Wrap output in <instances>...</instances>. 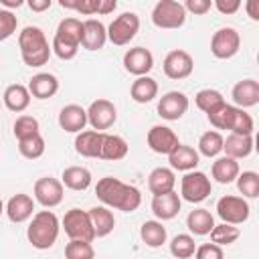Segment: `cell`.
<instances>
[{
  "label": "cell",
  "mask_w": 259,
  "mask_h": 259,
  "mask_svg": "<svg viewBox=\"0 0 259 259\" xmlns=\"http://www.w3.org/2000/svg\"><path fill=\"white\" fill-rule=\"evenodd\" d=\"M95 194L103 202V206L117 208L123 212H134L142 204V192L136 186L125 184L113 176H105V178L97 180Z\"/></svg>",
  "instance_id": "cell-1"
},
{
  "label": "cell",
  "mask_w": 259,
  "mask_h": 259,
  "mask_svg": "<svg viewBox=\"0 0 259 259\" xmlns=\"http://www.w3.org/2000/svg\"><path fill=\"white\" fill-rule=\"evenodd\" d=\"M18 49L20 57L26 67H42L51 59V47L49 40L38 26H24L18 34Z\"/></svg>",
  "instance_id": "cell-2"
},
{
  "label": "cell",
  "mask_w": 259,
  "mask_h": 259,
  "mask_svg": "<svg viewBox=\"0 0 259 259\" xmlns=\"http://www.w3.org/2000/svg\"><path fill=\"white\" fill-rule=\"evenodd\" d=\"M81 38H83V22L79 18H75V16H67L57 26V32L53 36L51 51L61 61H71L79 53Z\"/></svg>",
  "instance_id": "cell-3"
},
{
  "label": "cell",
  "mask_w": 259,
  "mask_h": 259,
  "mask_svg": "<svg viewBox=\"0 0 259 259\" xmlns=\"http://www.w3.org/2000/svg\"><path fill=\"white\" fill-rule=\"evenodd\" d=\"M59 231H61V223L57 214L53 210H38L32 214V221L26 229V237L34 249L45 251L57 243Z\"/></svg>",
  "instance_id": "cell-4"
},
{
  "label": "cell",
  "mask_w": 259,
  "mask_h": 259,
  "mask_svg": "<svg viewBox=\"0 0 259 259\" xmlns=\"http://www.w3.org/2000/svg\"><path fill=\"white\" fill-rule=\"evenodd\" d=\"M152 22L158 28L164 30H174L184 26L186 22V10L182 6V2L176 0H160L154 10H152Z\"/></svg>",
  "instance_id": "cell-5"
},
{
  "label": "cell",
  "mask_w": 259,
  "mask_h": 259,
  "mask_svg": "<svg viewBox=\"0 0 259 259\" xmlns=\"http://www.w3.org/2000/svg\"><path fill=\"white\" fill-rule=\"evenodd\" d=\"M210 192H212L210 178L200 170H190L180 180V196L186 202H192V204L202 202L208 198Z\"/></svg>",
  "instance_id": "cell-6"
},
{
  "label": "cell",
  "mask_w": 259,
  "mask_h": 259,
  "mask_svg": "<svg viewBox=\"0 0 259 259\" xmlns=\"http://www.w3.org/2000/svg\"><path fill=\"white\" fill-rule=\"evenodd\" d=\"M63 229L71 241H87L91 243L95 239V231L91 225V219L87 210L81 208H71L63 217Z\"/></svg>",
  "instance_id": "cell-7"
},
{
  "label": "cell",
  "mask_w": 259,
  "mask_h": 259,
  "mask_svg": "<svg viewBox=\"0 0 259 259\" xmlns=\"http://www.w3.org/2000/svg\"><path fill=\"white\" fill-rule=\"evenodd\" d=\"M138 30H140V16L136 12H121L107 26V40H111L115 47H123L138 34Z\"/></svg>",
  "instance_id": "cell-8"
},
{
  "label": "cell",
  "mask_w": 259,
  "mask_h": 259,
  "mask_svg": "<svg viewBox=\"0 0 259 259\" xmlns=\"http://www.w3.org/2000/svg\"><path fill=\"white\" fill-rule=\"evenodd\" d=\"M217 214L221 217L223 223L237 227V225H243L249 219L251 206H249V202L243 196L227 194V196L219 198V202H217Z\"/></svg>",
  "instance_id": "cell-9"
},
{
  "label": "cell",
  "mask_w": 259,
  "mask_h": 259,
  "mask_svg": "<svg viewBox=\"0 0 259 259\" xmlns=\"http://www.w3.org/2000/svg\"><path fill=\"white\" fill-rule=\"evenodd\" d=\"M241 47V34L233 26L219 28L210 38V53L217 59H231L239 53Z\"/></svg>",
  "instance_id": "cell-10"
},
{
  "label": "cell",
  "mask_w": 259,
  "mask_h": 259,
  "mask_svg": "<svg viewBox=\"0 0 259 259\" xmlns=\"http://www.w3.org/2000/svg\"><path fill=\"white\" fill-rule=\"evenodd\" d=\"M85 111H87V123L95 132L109 130L117 119V109H115L113 101H109V99H95V101H91L89 109H85Z\"/></svg>",
  "instance_id": "cell-11"
},
{
  "label": "cell",
  "mask_w": 259,
  "mask_h": 259,
  "mask_svg": "<svg viewBox=\"0 0 259 259\" xmlns=\"http://www.w3.org/2000/svg\"><path fill=\"white\" fill-rule=\"evenodd\" d=\"M65 190H63V182L51 176H42L34 182V200L40 202L45 208H55L63 202Z\"/></svg>",
  "instance_id": "cell-12"
},
{
  "label": "cell",
  "mask_w": 259,
  "mask_h": 259,
  "mask_svg": "<svg viewBox=\"0 0 259 259\" xmlns=\"http://www.w3.org/2000/svg\"><path fill=\"white\" fill-rule=\"evenodd\" d=\"M162 69H164V75H166L168 79L180 81V79H186V77L192 73L194 61H192V57H190L186 51L174 49V51H170V53L164 57Z\"/></svg>",
  "instance_id": "cell-13"
},
{
  "label": "cell",
  "mask_w": 259,
  "mask_h": 259,
  "mask_svg": "<svg viewBox=\"0 0 259 259\" xmlns=\"http://www.w3.org/2000/svg\"><path fill=\"white\" fill-rule=\"evenodd\" d=\"M188 109V97L182 91H168L158 101V115L168 121L180 119Z\"/></svg>",
  "instance_id": "cell-14"
},
{
  "label": "cell",
  "mask_w": 259,
  "mask_h": 259,
  "mask_svg": "<svg viewBox=\"0 0 259 259\" xmlns=\"http://www.w3.org/2000/svg\"><path fill=\"white\" fill-rule=\"evenodd\" d=\"M146 140H148V146H150L152 152L166 154V156L172 154L178 148V144H180L176 132L172 127H168V125H154V127H150Z\"/></svg>",
  "instance_id": "cell-15"
},
{
  "label": "cell",
  "mask_w": 259,
  "mask_h": 259,
  "mask_svg": "<svg viewBox=\"0 0 259 259\" xmlns=\"http://www.w3.org/2000/svg\"><path fill=\"white\" fill-rule=\"evenodd\" d=\"M123 67L136 77H144L154 69V55L144 47L127 49L123 55Z\"/></svg>",
  "instance_id": "cell-16"
},
{
  "label": "cell",
  "mask_w": 259,
  "mask_h": 259,
  "mask_svg": "<svg viewBox=\"0 0 259 259\" xmlns=\"http://www.w3.org/2000/svg\"><path fill=\"white\" fill-rule=\"evenodd\" d=\"M61 8H67V10H77L79 14H85V16H91V14H109L117 8V2L115 0H61L59 2Z\"/></svg>",
  "instance_id": "cell-17"
},
{
  "label": "cell",
  "mask_w": 259,
  "mask_h": 259,
  "mask_svg": "<svg viewBox=\"0 0 259 259\" xmlns=\"http://www.w3.org/2000/svg\"><path fill=\"white\" fill-rule=\"evenodd\" d=\"M107 42V28L101 20L97 18H87L83 20V38L81 47L87 51H99Z\"/></svg>",
  "instance_id": "cell-18"
},
{
  "label": "cell",
  "mask_w": 259,
  "mask_h": 259,
  "mask_svg": "<svg viewBox=\"0 0 259 259\" xmlns=\"http://www.w3.org/2000/svg\"><path fill=\"white\" fill-rule=\"evenodd\" d=\"M59 125L69 134H79L87 125V111L77 103H69L59 111Z\"/></svg>",
  "instance_id": "cell-19"
},
{
  "label": "cell",
  "mask_w": 259,
  "mask_h": 259,
  "mask_svg": "<svg viewBox=\"0 0 259 259\" xmlns=\"http://www.w3.org/2000/svg\"><path fill=\"white\" fill-rule=\"evenodd\" d=\"M4 212L12 223H24V221L32 219V214H34V200H32V196L18 192L6 202Z\"/></svg>",
  "instance_id": "cell-20"
},
{
  "label": "cell",
  "mask_w": 259,
  "mask_h": 259,
  "mask_svg": "<svg viewBox=\"0 0 259 259\" xmlns=\"http://www.w3.org/2000/svg\"><path fill=\"white\" fill-rule=\"evenodd\" d=\"M231 97L235 101V107L247 109L259 103V83L255 79H243L239 83H235Z\"/></svg>",
  "instance_id": "cell-21"
},
{
  "label": "cell",
  "mask_w": 259,
  "mask_h": 259,
  "mask_svg": "<svg viewBox=\"0 0 259 259\" xmlns=\"http://www.w3.org/2000/svg\"><path fill=\"white\" fill-rule=\"evenodd\" d=\"M180 206H182V200L174 190L166 192V194H158V196L152 198V212L156 214L158 221L174 219L180 212Z\"/></svg>",
  "instance_id": "cell-22"
},
{
  "label": "cell",
  "mask_w": 259,
  "mask_h": 259,
  "mask_svg": "<svg viewBox=\"0 0 259 259\" xmlns=\"http://www.w3.org/2000/svg\"><path fill=\"white\" fill-rule=\"evenodd\" d=\"M225 130H229L231 134H239V136H253L255 123H253V117L245 109L229 105L227 119H225Z\"/></svg>",
  "instance_id": "cell-23"
},
{
  "label": "cell",
  "mask_w": 259,
  "mask_h": 259,
  "mask_svg": "<svg viewBox=\"0 0 259 259\" xmlns=\"http://www.w3.org/2000/svg\"><path fill=\"white\" fill-rule=\"evenodd\" d=\"M59 91V79L53 73H36L28 81V93L34 99H49Z\"/></svg>",
  "instance_id": "cell-24"
},
{
  "label": "cell",
  "mask_w": 259,
  "mask_h": 259,
  "mask_svg": "<svg viewBox=\"0 0 259 259\" xmlns=\"http://www.w3.org/2000/svg\"><path fill=\"white\" fill-rule=\"evenodd\" d=\"M127 142L121 138V136H115V134H105L101 136V148H99V160H111V162H117V160H123L127 156Z\"/></svg>",
  "instance_id": "cell-25"
},
{
  "label": "cell",
  "mask_w": 259,
  "mask_h": 259,
  "mask_svg": "<svg viewBox=\"0 0 259 259\" xmlns=\"http://www.w3.org/2000/svg\"><path fill=\"white\" fill-rule=\"evenodd\" d=\"M101 136H103V132H95V130L79 132L75 138V152L83 158H99Z\"/></svg>",
  "instance_id": "cell-26"
},
{
  "label": "cell",
  "mask_w": 259,
  "mask_h": 259,
  "mask_svg": "<svg viewBox=\"0 0 259 259\" xmlns=\"http://www.w3.org/2000/svg\"><path fill=\"white\" fill-rule=\"evenodd\" d=\"M223 152L225 156L233 160L247 158L253 152V136H239V134H229L223 138Z\"/></svg>",
  "instance_id": "cell-27"
},
{
  "label": "cell",
  "mask_w": 259,
  "mask_h": 259,
  "mask_svg": "<svg viewBox=\"0 0 259 259\" xmlns=\"http://www.w3.org/2000/svg\"><path fill=\"white\" fill-rule=\"evenodd\" d=\"M174 184H176V176H174V170L172 168H154L148 176V188L154 196L158 194H166V192H172L174 190Z\"/></svg>",
  "instance_id": "cell-28"
},
{
  "label": "cell",
  "mask_w": 259,
  "mask_h": 259,
  "mask_svg": "<svg viewBox=\"0 0 259 259\" xmlns=\"http://www.w3.org/2000/svg\"><path fill=\"white\" fill-rule=\"evenodd\" d=\"M198 152L192 148V146H184V144H178V148L168 154V162L174 170H180V172H190L198 166Z\"/></svg>",
  "instance_id": "cell-29"
},
{
  "label": "cell",
  "mask_w": 259,
  "mask_h": 259,
  "mask_svg": "<svg viewBox=\"0 0 259 259\" xmlns=\"http://www.w3.org/2000/svg\"><path fill=\"white\" fill-rule=\"evenodd\" d=\"M241 168H239V162L229 158V156H221L212 162V168H210V174L212 178L219 182V184H231L237 180Z\"/></svg>",
  "instance_id": "cell-30"
},
{
  "label": "cell",
  "mask_w": 259,
  "mask_h": 259,
  "mask_svg": "<svg viewBox=\"0 0 259 259\" xmlns=\"http://www.w3.org/2000/svg\"><path fill=\"white\" fill-rule=\"evenodd\" d=\"M2 99H4V105H6L10 111H16V113L24 111V109L30 105V93H28V87H24V85H20V83H12V85H8V87L4 89Z\"/></svg>",
  "instance_id": "cell-31"
},
{
  "label": "cell",
  "mask_w": 259,
  "mask_h": 259,
  "mask_svg": "<svg viewBox=\"0 0 259 259\" xmlns=\"http://www.w3.org/2000/svg\"><path fill=\"white\" fill-rule=\"evenodd\" d=\"M89 219H91V225H93V231H95V237H107L113 227H115V219H113V212L107 208V206H93L87 210Z\"/></svg>",
  "instance_id": "cell-32"
},
{
  "label": "cell",
  "mask_w": 259,
  "mask_h": 259,
  "mask_svg": "<svg viewBox=\"0 0 259 259\" xmlns=\"http://www.w3.org/2000/svg\"><path fill=\"white\" fill-rule=\"evenodd\" d=\"M186 227H188V231H190L192 235L204 237V235H208V233L212 231L214 219H212L210 210H206V208H194V210H190L188 217H186Z\"/></svg>",
  "instance_id": "cell-33"
},
{
  "label": "cell",
  "mask_w": 259,
  "mask_h": 259,
  "mask_svg": "<svg viewBox=\"0 0 259 259\" xmlns=\"http://www.w3.org/2000/svg\"><path fill=\"white\" fill-rule=\"evenodd\" d=\"M130 95L136 103H150L156 95H158V83L156 79H152L150 75H144V77H138L132 87H130Z\"/></svg>",
  "instance_id": "cell-34"
},
{
  "label": "cell",
  "mask_w": 259,
  "mask_h": 259,
  "mask_svg": "<svg viewBox=\"0 0 259 259\" xmlns=\"http://www.w3.org/2000/svg\"><path fill=\"white\" fill-rule=\"evenodd\" d=\"M61 182L71 190H87L91 186V172L85 166H69L63 170Z\"/></svg>",
  "instance_id": "cell-35"
},
{
  "label": "cell",
  "mask_w": 259,
  "mask_h": 259,
  "mask_svg": "<svg viewBox=\"0 0 259 259\" xmlns=\"http://www.w3.org/2000/svg\"><path fill=\"white\" fill-rule=\"evenodd\" d=\"M140 237H142V241H144L148 247L156 249V247H162V245L166 243L168 233H166V227H164L160 221H146V223L140 227Z\"/></svg>",
  "instance_id": "cell-36"
},
{
  "label": "cell",
  "mask_w": 259,
  "mask_h": 259,
  "mask_svg": "<svg viewBox=\"0 0 259 259\" xmlns=\"http://www.w3.org/2000/svg\"><path fill=\"white\" fill-rule=\"evenodd\" d=\"M223 152V136L217 130H208L198 138V154L206 158H217Z\"/></svg>",
  "instance_id": "cell-37"
},
{
  "label": "cell",
  "mask_w": 259,
  "mask_h": 259,
  "mask_svg": "<svg viewBox=\"0 0 259 259\" xmlns=\"http://www.w3.org/2000/svg\"><path fill=\"white\" fill-rule=\"evenodd\" d=\"M12 132H14V138L20 142V140H26V138L40 134V125H38V119L32 115H18L14 125H12Z\"/></svg>",
  "instance_id": "cell-38"
},
{
  "label": "cell",
  "mask_w": 259,
  "mask_h": 259,
  "mask_svg": "<svg viewBox=\"0 0 259 259\" xmlns=\"http://www.w3.org/2000/svg\"><path fill=\"white\" fill-rule=\"evenodd\" d=\"M237 188L243 194V198H257L259 196V174L253 170L239 172L237 176Z\"/></svg>",
  "instance_id": "cell-39"
},
{
  "label": "cell",
  "mask_w": 259,
  "mask_h": 259,
  "mask_svg": "<svg viewBox=\"0 0 259 259\" xmlns=\"http://www.w3.org/2000/svg\"><path fill=\"white\" fill-rule=\"evenodd\" d=\"M208 235H210V241H212L214 245L225 247V245L235 243V241L239 239L241 231H239V227H235V225L221 223V225H214V227H212V231H210Z\"/></svg>",
  "instance_id": "cell-40"
},
{
  "label": "cell",
  "mask_w": 259,
  "mask_h": 259,
  "mask_svg": "<svg viewBox=\"0 0 259 259\" xmlns=\"http://www.w3.org/2000/svg\"><path fill=\"white\" fill-rule=\"evenodd\" d=\"M196 251V243L192 239V235H186V233H180L176 235L172 241H170V253L176 257V259H188L192 257Z\"/></svg>",
  "instance_id": "cell-41"
},
{
  "label": "cell",
  "mask_w": 259,
  "mask_h": 259,
  "mask_svg": "<svg viewBox=\"0 0 259 259\" xmlns=\"http://www.w3.org/2000/svg\"><path fill=\"white\" fill-rule=\"evenodd\" d=\"M194 103H196V107H198L200 111L208 113V111H212L214 107H219L221 103H225V97H223V93L217 91V89H200V91L194 95Z\"/></svg>",
  "instance_id": "cell-42"
},
{
  "label": "cell",
  "mask_w": 259,
  "mask_h": 259,
  "mask_svg": "<svg viewBox=\"0 0 259 259\" xmlns=\"http://www.w3.org/2000/svg\"><path fill=\"white\" fill-rule=\"evenodd\" d=\"M18 152L26 158V160H36L45 154V138L40 134L32 136V138H26V140H20L18 142Z\"/></svg>",
  "instance_id": "cell-43"
},
{
  "label": "cell",
  "mask_w": 259,
  "mask_h": 259,
  "mask_svg": "<svg viewBox=\"0 0 259 259\" xmlns=\"http://www.w3.org/2000/svg\"><path fill=\"white\" fill-rule=\"evenodd\" d=\"M93 245L87 241H69L65 245V259H93Z\"/></svg>",
  "instance_id": "cell-44"
},
{
  "label": "cell",
  "mask_w": 259,
  "mask_h": 259,
  "mask_svg": "<svg viewBox=\"0 0 259 259\" xmlns=\"http://www.w3.org/2000/svg\"><path fill=\"white\" fill-rule=\"evenodd\" d=\"M16 26H18V18L14 16V12L0 8V42L10 38L16 32Z\"/></svg>",
  "instance_id": "cell-45"
},
{
  "label": "cell",
  "mask_w": 259,
  "mask_h": 259,
  "mask_svg": "<svg viewBox=\"0 0 259 259\" xmlns=\"http://www.w3.org/2000/svg\"><path fill=\"white\" fill-rule=\"evenodd\" d=\"M194 259H225V253H223V247H219L214 243H204V245L196 247Z\"/></svg>",
  "instance_id": "cell-46"
},
{
  "label": "cell",
  "mask_w": 259,
  "mask_h": 259,
  "mask_svg": "<svg viewBox=\"0 0 259 259\" xmlns=\"http://www.w3.org/2000/svg\"><path fill=\"white\" fill-rule=\"evenodd\" d=\"M182 6H184L186 12H192L196 16H202V14H206L212 8V2L210 0H186Z\"/></svg>",
  "instance_id": "cell-47"
},
{
  "label": "cell",
  "mask_w": 259,
  "mask_h": 259,
  "mask_svg": "<svg viewBox=\"0 0 259 259\" xmlns=\"http://www.w3.org/2000/svg\"><path fill=\"white\" fill-rule=\"evenodd\" d=\"M212 6L221 12V14H235L241 8V0H214Z\"/></svg>",
  "instance_id": "cell-48"
},
{
  "label": "cell",
  "mask_w": 259,
  "mask_h": 259,
  "mask_svg": "<svg viewBox=\"0 0 259 259\" xmlns=\"http://www.w3.org/2000/svg\"><path fill=\"white\" fill-rule=\"evenodd\" d=\"M51 0H28V8L32 12H42V10H49L51 8Z\"/></svg>",
  "instance_id": "cell-49"
},
{
  "label": "cell",
  "mask_w": 259,
  "mask_h": 259,
  "mask_svg": "<svg viewBox=\"0 0 259 259\" xmlns=\"http://www.w3.org/2000/svg\"><path fill=\"white\" fill-rule=\"evenodd\" d=\"M245 8H247L251 20H259V2H257V0H249V2H245Z\"/></svg>",
  "instance_id": "cell-50"
},
{
  "label": "cell",
  "mask_w": 259,
  "mask_h": 259,
  "mask_svg": "<svg viewBox=\"0 0 259 259\" xmlns=\"http://www.w3.org/2000/svg\"><path fill=\"white\" fill-rule=\"evenodd\" d=\"M2 6H4V10L20 8V6H22V0H2Z\"/></svg>",
  "instance_id": "cell-51"
},
{
  "label": "cell",
  "mask_w": 259,
  "mask_h": 259,
  "mask_svg": "<svg viewBox=\"0 0 259 259\" xmlns=\"http://www.w3.org/2000/svg\"><path fill=\"white\" fill-rule=\"evenodd\" d=\"M4 212V204H2V200H0V214Z\"/></svg>",
  "instance_id": "cell-52"
},
{
  "label": "cell",
  "mask_w": 259,
  "mask_h": 259,
  "mask_svg": "<svg viewBox=\"0 0 259 259\" xmlns=\"http://www.w3.org/2000/svg\"><path fill=\"white\" fill-rule=\"evenodd\" d=\"M0 107H2V105H0Z\"/></svg>",
  "instance_id": "cell-53"
}]
</instances>
